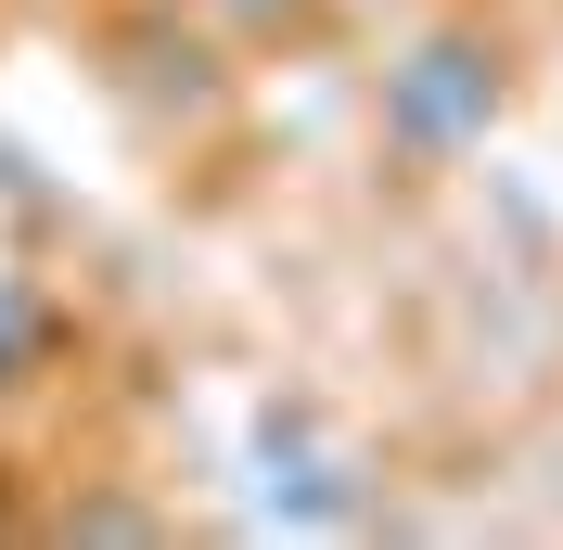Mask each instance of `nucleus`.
I'll list each match as a JSON object with an SVG mask.
<instances>
[{"instance_id":"39448f33","label":"nucleus","mask_w":563,"mask_h":550,"mask_svg":"<svg viewBox=\"0 0 563 550\" xmlns=\"http://www.w3.org/2000/svg\"><path fill=\"white\" fill-rule=\"evenodd\" d=\"M65 538H154V513H141V499H77Z\"/></svg>"},{"instance_id":"20e7f679","label":"nucleus","mask_w":563,"mask_h":550,"mask_svg":"<svg viewBox=\"0 0 563 550\" xmlns=\"http://www.w3.org/2000/svg\"><path fill=\"white\" fill-rule=\"evenodd\" d=\"M38 359H52V308H38L26 282H0V397H13Z\"/></svg>"},{"instance_id":"f257e3e1","label":"nucleus","mask_w":563,"mask_h":550,"mask_svg":"<svg viewBox=\"0 0 563 550\" xmlns=\"http://www.w3.org/2000/svg\"><path fill=\"white\" fill-rule=\"evenodd\" d=\"M499 116H512V52L487 26H435L385 65V154H410V167L474 154Z\"/></svg>"},{"instance_id":"7ed1b4c3","label":"nucleus","mask_w":563,"mask_h":550,"mask_svg":"<svg viewBox=\"0 0 563 550\" xmlns=\"http://www.w3.org/2000/svg\"><path fill=\"white\" fill-rule=\"evenodd\" d=\"M218 38H244V52H269V38H320V0H192Z\"/></svg>"},{"instance_id":"f03ea898","label":"nucleus","mask_w":563,"mask_h":550,"mask_svg":"<svg viewBox=\"0 0 563 550\" xmlns=\"http://www.w3.org/2000/svg\"><path fill=\"white\" fill-rule=\"evenodd\" d=\"M115 90H129L154 129H218L231 116V65H218V26L179 13V0H141L115 26Z\"/></svg>"}]
</instances>
